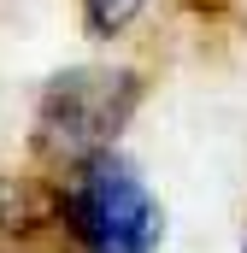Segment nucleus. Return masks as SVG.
I'll list each match as a JSON object with an SVG mask.
<instances>
[{"label": "nucleus", "instance_id": "nucleus-1", "mask_svg": "<svg viewBox=\"0 0 247 253\" xmlns=\"http://www.w3.org/2000/svg\"><path fill=\"white\" fill-rule=\"evenodd\" d=\"M141 106V77L112 65H77L59 71L36 100V153L65 171L88 165L94 153H112L118 129Z\"/></svg>", "mask_w": 247, "mask_h": 253}, {"label": "nucleus", "instance_id": "nucleus-5", "mask_svg": "<svg viewBox=\"0 0 247 253\" xmlns=\"http://www.w3.org/2000/svg\"><path fill=\"white\" fill-rule=\"evenodd\" d=\"M242 253H247V242H242Z\"/></svg>", "mask_w": 247, "mask_h": 253}, {"label": "nucleus", "instance_id": "nucleus-3", "mask_svg": "<svg viewBox=\"0 0 247 253\" xmlns=\"http://www.w3.org/2000/svg\"><path fill=\"white\" fill-rule=\"evenodd\" d=\"M141 12H147V0H82V24H88V36H100V42L124 36Z\"/></svg>", "mask_w": 247, "mask_h": 253}, {"label": "nucleus", "instance_id": "nucleus-4", "mask_svg": "<svg viewBox=\"0 0 247 253\" xmlns=\"http://www.w3.org/2000/svg\"><path fill=\"white\" fill-rule=\"evenodd\" d=\"M6 224H12V189L0 183V230H6Z\"/></svg>", "mask_w": 247, "mask_h": 253}, {"label": "nucleus", "instance_id": "nucleus-2", "mask_svg": "<svg viewBox=\"0 0 247 253\" xmlns=\"http://www.w3.org/2000/svg\"><path fill=\"white\" fill-rule=\"evenodd\" d=\"M59 212L82 253H159L165 242V212L118 147L65 171Z\"/></svg>", "mask_w": 247, "mask_h": 253}]
</instances>
